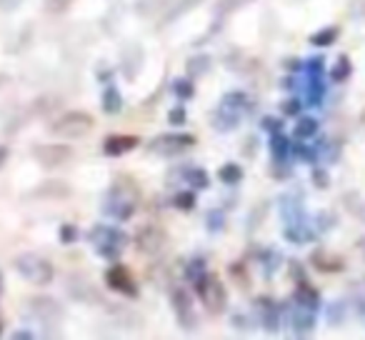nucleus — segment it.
<instances>
[{"label": "nucleus", "instance_id": "1", "mask_svg": "<svg viewBox=\"0 0 365 340\" xmlns=\"http://www.w3.org/2000/svg\"><path fill=\"white\" fill-rule=\"evenodd\" d=\"M16 268H18V273H21L23 278L28 280V283L38 285V288H46V285L53 283V278H56V270H53V265L48 263L46 258L36 255V253L18 255V258H16Z\"/></svg>", "mask_w": 365, "mask_h": 340}, {"label": "nucleus", "instance_id": "4", "mask_svg": "<svg viewBox=\"0 0 365 340\" xmlns=\"http://www.w3.org/2000/svg\"><path fill=\"white\" fill-rule=\"evenodd\" d=\"M243 105H245L243 93H228V96L220 101L218 113H215V125L225 133L233 130V128L240 123V110H243Z\"/></svg>", "mask_w": 365, "mask_h": 340}, {"label": "nucleus", "instance_id": "17", "mask_svg": "<svg viewBox=\"0 0 365 340\" xmlns=\"http://www.w3.org/2000/svg\"><path fill=\"white\" fill-rule=\"evenodd\" d=\"M182 178L188 180V185L193 190H205L210 185V178H208V173H205L203 168H190V170L182 175Z\"/></svg>", "mask_w": 365, "mask_h": 340}, {"label": "nucleus", "instance_id": "3", "mask_svg": "<svg viewBox=\"0 0 365 340\" xmlns=\"http://www.w3.org/2000/svg\"><path fill=\"white\" fill-rule=\"evenodd\" d=\"M195 290H198L200 300H203V305L210 313H223V310L228 308V293H225L223 283H220L215 275L208 273V278L200 285H195Z\"/></svg>", "mask_w": 365, "mask_h": 340}, {"label": "nucleus", "instance_id": "24", "mask_svg": "<svg viewBox=\"0 0 365 340\" xmlns=\"http://www.w3.org/2000/svg\"><path fill=\"white\" fill-rule=\"evenodd\" d=\"M200 3H203V0H180V6H175V11H173L170 16H168V21H173L175 16H182V13H188L190 8L200 6Z\"/></svg>", "mask_w": 365, "mask_h": 340}, {"label": "nucleus", "instance_id": "12", "mask_svg": "<svg viewBox=\"0 0 365 340\" xmlns=\"http://www.w3.org/2000/svg\"><path fill=\"white\" fill-rule=\"evenodd\" d=\"M138 143L140 140H138L135 135H108L106 140H103V150H106V155L118 158V155H125V153L135 150Z\"/></svg>", "mask_w": 365, "mask_h": 340}, {"label": "nucleus", "instance_id": "11", "mask_svg": "<svg viewBox=\"0 0 365 340\" xmlns=\"http://www.w3.org/2000/svg\"><path fill=\"white\" fill-rule=\"evenodd\" d=\"M103 210L115 220H128V218H133V213H135V200L125 198L120 190H113V193L108 195Z\"/></svg>", "mask_w": 365, "mask_h": 340}, {"label": "nucleus", "instance_id": "25", "mask_svg": "<svg viewBox=\"0 0 365 340\" xmlns=\"http://www.w3.org/2000/svg\"><path fill=\"white\" fill-rule=\"evenodd\" d=\"M73 0H46V11L48 13H66L71 8Z\"/></svg>", "mask_w": 365, "mask_h": 340}, {"label": "nucleus", "instance_id": "29", "mask_svg": "<svg viewBox=\"0 0 365 340\" xmlns=\"http://www.w3.org/2000/svg\"><path fill=\"white\" fill-rule=\"evenodd\" d=\"M6 160H8V148H6V145H0V168L6 165Z\"/></svg>", "mask_w": 365, "mask_h": 340}, {"label": "nucleus", "instance_id": "19", "mask_svg": "<svg viewBox=\"0 0 365 340\" xmlns=\"http://www.w3.org/2000/svg\"><path fill=\"white\" fill-rule=\"evenodd\" d=\"M218 178H220V183H225V185H238L240 180H243V170H240L238 165H233V163H228V165H223L218 170Z\"/></svg>", "mask_w": 365, "mask_h": 340}, {"label": "nucleus", "instance_id": "13", "mask_svg": "<svg viewBox=\"0 0 365 340\" xmlns=\"http://www.w3.org/2000/svg\"><path fill=\"white\" fill-rule=\"evenodd\" d=\"M185 68H188L190 78H200V76H205L210 68H213V61H210V56H205V53H198V56L190 58Z\"/></svg>", "mask_w": 365, "mask_h": 340}, {"label": "nucleus", "instance_id": "9", "mask_svg": "<svg viewBox=\"0 0 365 340\" xmlns=\"http://www.w3.org/2000/svg\"><path fill=\"white\" fill-rule=\"evenodd\" d=\"M173 308H175V315H178V323L182 328H193L195 325V310H193V298H190L188 290H173Z\"/></svg>", "mask_w": 365, "mask_h": 340}, {"label": "nucleus", "instance_id": "27", "mask_svg": "<svg viewBox=\"0 0 365 340\" xmlns=\"http://www.w3.org/2000/svg\"><path fill=\"white\" fill-rule=\"evenodd\" d=\"M21 6V0H0V8L6 13H11V11H16V8Z\"/></svg>", "mask_w": 365, "mask_h": 340}, {"label": "nucleus", "instance_id": "23", "mask_svg": "<svg viewBox=\"0 0 365 340\" xmlns=\"http://www.w3.org/2000/svg\"><path fill=\"white\" fill-rule=\"evenodd\" d=\"M185 120H188V115H185V108H173L170 113H168V123L170 125H185Z\"/></svg>", "mask_w": 365, "mask_h": 340}, {"label": "nucleus", "instance_id": "31", "mask_svg": "<svg viewBox=\"0 0 365 340\" xmlns=\"http://www.w3.org/2000/svg\"><path fill=\"white\" fill-rule=\"evenodd\" d=\"M285 113H295V103H288V105H285Z\"/></svg>", "mask_w": 365, "mask_h": 340}, {"label": "nucleus", "instance_id": "14", "mask_svg": "<svg viewBox=\"0 0 365 340\" xmlns=\"http://www.w3.org/2000/svg\"><path fill=\"white\" fill-rule=\"evenodd\" d=\"M123 108V98L120 93H118V88L108 86L106 91H103V110L108 113V115H115V113H120Z\"/></svg>", "mask_w": 365, "mask_h": 340}, {"label": "nucleus", "instance_id": "6", "mask_svg": "<svg viewBox=\"0 0 365 340\" xmlns=\"http://www.w3.org/2000/svg\"><path fill=\"white\" fill-rule=\"evenodd\" d=\"M195 145V138L188 133H168V135H158L150 143V153L155 155H178V153H185Z\"/></svg>", "mask_w": 365, "mask_h": 340}, {"label": "nucleus", "instance_id": "26", "mask_svg": "<svg viewBox=\"0 0 365 340\" xmlns=\"http://www.w3.org/2000/svg\"><path fill=\"white\" fill-rule=\"evenodd\" d=\"M208 228L213 230H220L223 228V213H218V210H213V213H210V218H208Z\"/></svg>", "mask_w": 365, "mask_h": 340}, {"label": "nucleus", "instance_id": "18", "mask_svg": "<svg viewBox=\"0 0 365 340\" xmlns=\"http://www.w3.org/2000/svg\"><path fill=\"white\" fill-rule=\"evenodd\" d=\"M185 275H188L190 283H193V285H200L205 278H208V270H205V260L203 258H193L188 263V270H185Z\"/></svg>", "mask_w": 365, "mask_h": 340}, {"label": "nucleus", "instance_id": "21", "mask_svg": "<svg viewBox=\"0 0 365 340\" xmlns=\"http://www.w3.org/2000/svg\"><path fill=\"white\" fill-rule=\"evenodd\" d=\"M193 205H195V193H193V190H182V193L175 195V208L193 210Z\"/></svg>", "mask_w": 365, "mask_h": 340}, {"label": "nucleus", "instance_id": "32", "mask_svg": "<svg viewBox=\"0 0 365 340\" xmlns=\"http://www.w3.org/2000/svg\"><path fill=\"white\" fill-rule=\"evenodd\" d=\"M0 293H3V278H0Z\"/></svg>", "mask_w": 365, "mask_h": 340}, {"label": "nucleus", "instance_id": "30", "mask_svg": "<svg viewBox=\"0 0 365 340\" xmlns=\"http://www.w3.org/2000/svg\"><path fill=\"white\" fill-rule=\"evenodd\" d=\"M13 338H16V340L18 338H33V335L31 333H13Z\"/></svg>", "mask_w": 365, "mask_h": 340}, {"label": "nucleus", "instance_id": "2", "mask_svg": "<svg viewBox=\"0 0 365 340\" xmlns=\"http://www.w3.org/2000/svg\"><path fill=\"white\" fill-rule=\"evenodd\" d=\"M91 243L96 245V253L101 258L115 260L118 255L125 250L128 245V235L118 228H108V225H96L91 233Z\"/></svg>", "mask_w": 365, "mask_h": 340}, {"label": "nucleus", "instance_id": "5", "mask_svg": "<svg viewBox=\"0 0 365 340\" xmlns=\"http://www.w3.org/2000/svg\"><path fill=\"white\" fill-rule=\"evenodd\" d=\"M88 130H93V118L83 110L66 113V115L58 118L56 125H53V133L66 135V138H81V135H86Z\"/></svg>", "mask_w": 365, "mask_h": 340}, {"label": "nucleus", "instance_id": "10", "mask_svg": "<svg viewBox=\"0 0 365 340\" xmlns=\"http://www.w3.org/2000/svg\"><path fill=\"white\" fill-rule=\"evenodd\" d=\"M135 243L143 253H160L163 245L168 243V235L163 228H155V225H145V228L138 230Z\"/></svg>", "mask_w": 365, "mask_h": 340}, {"label": "nucleus", "instance_id": "20", "mask_svg": "<svg viewBox=\"0 0 365 340\" xmlns=\"http://www.w3.org/2000/svg\"><path fill=\"white\" fill-rule=\"evenodd\" d=\"M173 93H175L180 101H190V98L195 96L193 78H178V81H173Z\"/></svg>", "mask_w": 365, "mask_h": 340}, {"label": "nucleus", "instance_id": "28", "mask_svg": "<svg viewBox=\"0 0 365 340\" xmlns=\"http://www.w3.org/2000/svg\"><path fill=\"white\" fill-rule=\"evenodd\" d=\"M298 133H300V135H310V133H313V120H303V123H300Z\"/></svg>", "mask_w": 365, "mask_h": 340}, {"label": "nucleus", "instance_id": "7", "mask_svg": "<svg viewBox=\"0 0 365 340\" xmlns=\"http://www.w3.org/2000/svg\"><path fill=\"white\" fill-rule=\"evenodd\" d=\"M106 285L110 290H115V293H120V295H128V298H138L135 278H133V273L125 268V265H113V268L106 273Z\"/></svg>", "mask_w": 365, "mask_h": 340}, {"label": "nucleus", "instance_id": "22", "mask_svg": "<svg viewBox=\"0 0 365 340\" xmlns=\"http://www.w3.org/2000/svg\"><path fill=\"white\" fill-rule=\"evenodd\" d=\"M58 235H61V243H66V245L76 243V240L81 238V233H78L76 225H63V228L58 230Z\"/></svg>", "mask_w": 365, "mask_h": 340}, {"label": "nucleus", "instance_id": "8", "mask_svg": "<svg viewBox=\"0 0 365 340\" xmlns=\"http://www.w3.org/2000/svg\"><path fill=\"white\" fill-rule=\"evenodd\" d=\"M33 158L46 168H58L71 160L73 150L68 145H38L36 150H33Z\"/></svg>", "mask_w": 365, "mask_h": 340}, {"label": "nucleus", "instance_id": "16", "mask_svg": "<svg viewBox=\"0 0 365 340\" xmlns=\"http://www.w3.org/2000/svg\"><path fill=\"white\" fill-rule=\"evenodd\" d=\"M33 308H36V313L41 318H58L61 315V305L51 298H36L33 300Z\"/></svg>", "mask_w": 365, "mask_h": 340}, {"label": "nucleus", "instance_id": "15", "mask_svg": "<svg viewBox=\"0 0 365 340\" xmlns=\"http://www.w3.org/2000/svg\"><path fill=\"white\" fill-rule=\"evenodd\" d=\"M38 195L41 198H68L71 195V188L66 183H58V180H51V183H43L38 188Z\"/></svg>", "mask_w": 365, "mask_h": 340}]
</instances>
